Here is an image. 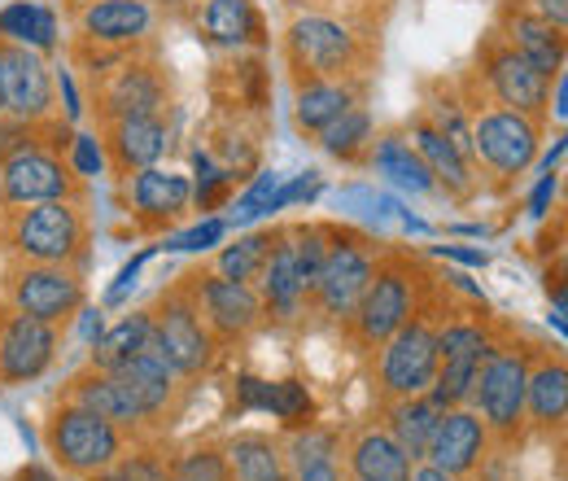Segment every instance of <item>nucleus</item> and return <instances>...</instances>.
I'll return each instance as SVG.
<instances>
[{
	"instance_id": "obj_40",
	"label": "nucleus",
	"mask_w": 568,
	"mask_h": 481,
	"mask_svg": "<svg viewBox=\"0 0 568 481\" xmlns=\"http://www.w3.org/2000/svg\"><path fill=\"white\" fill-rule=\"evenodd\" d=\"M333 455H337V433H333V429H320V424H302V429L293 433L284 460L293 464V473H302V469L324 464V460H333Z\"/></svg>"
},
{
	"instance_id": "obj_28",
	"label": "nucleus",
	"mask_w": 568,
	"mask_h": 481,
	"mask_svg": "<svg viewBox=\"0 0 568 481\" xmlns=\"http://www.w3.org/2000/svg\"><path fill=\"white\" fill-rule=\"evenodd\" d=\"M236 394H241V408L245 412H272L276 420L302 429L311 424L315 415V399L302 381H258V377H241L236 381Z\"/></svg>"
},
{
	"instance_id": "obj_26",
	"label": "nucleus",
	"mask_w": 568,
	"mask_h": 481,
	"mask_svg": "<svg viewBox=\"0 0 568 481\" xmlns=\"http://www.w3.org/2000/svg\"><path fill=\"white\" fill-rule=\"evenodd\" d=\"M202 36L211 40L214 49H263L267 44V27H263V13L254 9V0H206L202 18H197Z\"/></svg>"
},
{
	"instance_id": "obj_4",
	"label": "nucleus",
	"mask_w": 568,
	"mask_h": 481,
	"mask_svg": "<svg viewBox=\"0 0 568 481\" xmlns=\"http://www.w3.org/2000/svg\"><path fill=\"white\" fill-rule=\"evenodd\" d=\"M284 49H288V67L297 70V83L355 79L358 62H363L355 31L346 22H337V18H324V13L297 18L288 27V36H284Z\"/></svg>"
},
{
	"instance_id": "obj_8",
	"label": "nucleus",
	"mask_w": 568,
	"mask_h": 481,
	"mask_svg": "<svg viewBox=\"0 0 568 481\" xmlns=\"http://www.w3.org/2000/svg\"><path fill=\"white\" fill-rule=\"evenodd\" d=\"M49 451L74 478H97L114 460H123V429L92 415L79 403H62V412L49 424Z\"/></svg>"
},
{
	"instance_id": "obj_42",
	"label": "nucleus",
	"mask_w": 568,
	"mask_h": 481,
	"mask_svg": "<svg viewBox=\"0 0 568 481\" xmlns=\"http://www.w3.org/2000/svg\"><path fill=\"white\" fill-rule=\"evenodd\" d=\"M281 184H284L281 171H258V180L232 202V214H227L223 223H254L258 214H267V207H272V198H276Z\"/></svg>"
},
{
	"instance_id": "obj_16",
	"label": "nucleus",
	"mask_w": 568,
	"mask_h": 481,
	"mask_svg": "<svg viewBox=\"0 0 568 481\" xmlns=\"http://www.w3.org/2000/svg\"><path fill=\"white\" fill-rule=\"evenodd\" d=\"M58 324H44L9 307L0 315V385H27L44 377L58 359Z\"/></svg>"
},
{
	"instance_id": "obj_43",
	"label": "nucleus",
	"mask_w": 568,
	"mask_h": 481,
	"mask_svg": "<svg viewBox=\"0 0 568 481\" xmlns=\"http://www.w3.org/2000/svg\"><path fill=\"white\" fill-rule=\"evenodd\" d=\"M193 167H197V189H193V198H197V207L202 210H214L232 189H236V176L227 171V167H214L211 153H193Z\"/></svg>"
},
{
	"instance_id": "obj_49",
	"label": "nucleus",
	"mask_w": 568,
	"mask_h": 481,
	"mask_svg": "<svg viewBox=\"0 0 568 481\" xmlns=\"http://www.w3.org/2000/svg\"><path fill=\"white\" fill-rule=\"evenodd\" d=\"M525 9H534V13H542L547 22H556V27H565L568 22V0H520Z\"/></svg>"
},
{
	"instance_id": "obj_54",
	"label": "nucleus",
	"mask_w": 568,
	"mask_h": 481,
	"mask_svg": "<svg viewBox=\"0 0 568 481\" xmlns=\"http://www.w3.org/2000/svg\"><path fill=\"white\" fill-rule=\"evenodd\" d=\"M565 101H568V83H565V74H556V106H551L556 123H565Z\"/></svg>"
},
{
	"instance_id": "obj_24",
	"label": "nucleus",
	"mask_w": 568,
	"mask_h": 481,
	"mask_svg": "<svg viewBox=\"0 0 568 481\" xmlns=\"http://www.w3.org/2000/svg\"><path fill=\"white\" fill-rule=\"evenodd\" d=\"M568 415V363L560 354H538L529 359V377H525V420H534L538 429H565Z\"/></svg>"
},
{
	"instance_id": "obj_36",
	"label": "nucleus",
	"mask_w": 568,
	"mask_h": 481,
	"mask_svg": "<svg viewBox=\"0 0 568 481\" xmlns=\"http://www.w3.org/2000/svg\"><path fill=\"white\" fill-rule=\"evenodd\" d=\"M149 333H153L149 311H136V315L119 320L114 329H105V333L92 342V368H101V372H119V368H128L144 345H149Z\"/></svg>"
},
{
	"instance_id": "obj_58",
	"label": "nucleus",
	"mask_w": 568,
	"mask_h": 481,
	"mask_svg": "<svg viewBox=\"0 0 568 481\" xmlns=\"http://www.w3.org/2000/svg\"><path fill=\"white\" fill-rule=\"evenodd\" d=\"M0 114H4V92H0Z\"/></svg>"
},
{
	"instance_id": "obj_57",
	"label": "nucleus",
	"mask_w": 568,
	"mask_h": 481,
	"mask_svg": "<svg viewBox=\"0 0 568 481\" xmlns=\"http://www.w3.org/2000/svg\"><path fill=\"white\" fill-rule=\"evenodd\" d=\"M67 4H74V9H83V4H92V0H67Z\"/></svg>"
},
{
	"instance_id": "obj_1",
	"label": "nucleus",
	"mask_w": 568,
	"mask_h": 481,
	"mask_svg": "<svg viewBox=\"0 0 568 481\" xmlns=\"http://www.w3.org/2000/svg\"><path fill=\"white\" fill-rule=\"evenodd\" d=\"M529 359L534 350L516 342H495L481 359L477 385L468 408L481 415V424L490 429V438L498 442H516L525 429V377H529Z\"/></svg>"
},
{
	"instance_id": "obj_51",
	"label": "nucleus",
	"mask_w": 568,
	"mask_h": 481,
	"mask_svg": "<svg viewBox=\"0 0 568 481\" xmlns=\"http://www.w3.org/2000/svg\"><path fill=\"white\" fill-rule=\"evenodd\" d=\"M297 481H342V469H337V460H324V464H311V469H302Z\"/></svg>"
},
{
	"instance_id": "obj_20",
	"label": "nucleus",
	"mask_w": 568,
	"mask_h": 481,
	"mask_svg": "<svg viewBox=\"0 0 568 481\" xmlns=\"http://www.w3.org/2000/svg\"><path fill=\"white\" fill-rule=\"evenodd\" d=\"M193 202V184L189 176L180 171H166V167H144L132 171V184H128V210L141 228H166L171 219H180Z\"/></svg>"
},
{
	"instance_id": "obj_39",
	"label": "nucleus",
	"mask_w": 568,
	"mask_h": 481,
	"mask_svg": "<svg viewBox=\"0 0 568 481\" xmlns=\"http://www.w3.org/2000/svg\"><path fill=\"white\" fill-rule=\"evenodd\" d=\"M272 241H276V228H272V232H250V237H241L236 245H223L219 259H214V272L227 275V280H241V284H254V275L263 268Z\"/></svg>"
},
{
	"instance_id": "obj_46",
	"label": "nucleus",
	"mask_w": 568,
	"mask_h": 481,
	"mask_svg": "<svg viewBox=\"0 0 568 481\" xmlns=\"http://www.w3.org/2000/svg\"><path fill=\"white\" fill-rule=\"evenodd\" d=\"M223 232H227V223H223V219H206V223H197V228H189V232L171 237V241H166V250H211V245L223 241Z\"/></svg>"
},
{
	"instance_id": "obj_5",
	"label": "nucleus",
	"mask_w": 568,
	"mask_h": 481,
	"mask_svg": "<svg viewBox=\"0 0 568 481\" xmlns=\"http://www.w3.org/2000/svg\"><path fill=\"white\" fill-rule=\"evenodd\" d=\"M372 268H376V245L355 228L333 223V245H328V259L320 268L315 289L306 293V307L315 315L346 320L355 311V302L363 298L367 280H372Z\"/></svg>"
},
{
	"instance_id": "obj_23",
	"label": "nucleus",
	"mask_w": 568,
	"mask_h": 481,
	"mask_svg": "<svg viewBox=\"0 0 568 481\" xmlns=\"http://www.w3.org/2000/svg\"><path fill=\"white\" fill-rule=\"evenodd\" d=\"M79 27H83L88 44L128 49V44L149 36L153 9H149V0H92V4H83Z\"/></svg>"
},
{
	"instance_id": "obj_9",
	"label": "nucleus",
	"mask_w": 568,
	"mask_h": 481,
	"mask_svg": "<svg viewBox=\"0 0 568 481\" xmlns=\"http://www.w3.org/2000/svg\"><path fill=\"white\" fill-rule=\"evenodd\" d=\"M83 193L74 167L58 149H22L0 158V207L22 210L40 207V202H74Z\"/></svg>"
},
{
	"instance_id": "obj_17",
	"label": "nucleus",
	"mask_w": 568,
	"mask_h": 481,
	"mask_svg": "<svg viewBox=\"0 0 568 481\" xmlns=\"http://www.w3.org/2000/svg\"><path fill=\"white\" fill-rule=\"evenodd\" d=\"M0 92H4V114L44 123L53 119V70L36 49L0 44Z\"/></svg>"
},
{
	"instance_id": "obj_33",
	"label": "nucleus",
	"mask_w": 568,
	"mask_h": 481,
	"mask_svg": "<svg viewBox=\"0 0 568 481\" xmlns=\"http://www.w3.org/2000/svg\"><path fill=\"white\" fill-rule=\"evenodd\" d=\"M351 473L355 481H407L412 460L389 433L367 429L351 442Z\"/></svg>"
},
{
	"instance_id": "obj_12",
	"label": "nucleus",
	"mask_w": 568,
	"mask_h": 481,
	"mask_svg": "<svg viewBox=\"0 0 568 481\" xmlns=\"http://www.w3.org/2000/svg\"><path fill=\"white\" fill-rule=\"evenodd\" d=\"M486 350H490V333L481 320H446L437 329V377L428 394L442 408H468Z\"/></svg>"
},
{
	"instance_id": "obj_27",
	"label": "nucleus",
	"mask_w": 568,
	"mask_h": 481,
	"mask_svg": "<svg viewBox=\"0 0 568 481\" xmlns=\"http://www.w3.org/2000/svg\"><path fill=\"white\" fill-rule=\"evenodd\" d=\"M119 377H123V385L132 390V399L141 403L149 420H158V415H162L166 408H171V403H175V385H180V372L166 363V354L158 350L153 333H149V345H144L141 354H136L128 368H119Z\"/></svg>"
},
{
	"instance_id": "obj_37",
	"label": "nucleus",
	"mask_w": 568,
	"mask_h": 481,
	"mask_svg": "<svg viewBox=\"0 0 568 481\" xmlns=\"http://www.w3.org/2000/svg\"><path fill=\"white\" fill-rule=\"evenodd\" d=\"M284 237H288V250H293L297 284H302V293H311L324 259H328V245H333V223H293V228H284Z\"/></svg>"
},
{
	"instance_id": "obj_34",
	"label": "nucleus",
	"mask_w": 568,
	"mask_h": 481,
	"mask_svg": "<svg viewBox=\"0 0 568 481\" xmlns=\"http://www.w3.org/2000/svg\"><path fill=\"white\" fill-rule=\"evenodd\" d=\"M223 460H227V473L232 481H288L284 473V451L263 438V433H241L223 447Z\"/></svg>"
},
{
	"instance_id": "obj_50",
	"label": "nucleus",
	"mask_w": 568,
	"mask_h": 481,
	"mask_svg": "<svg viewBox=\"0 0 568 481\" xmlns=\"http://www.w3.org/2000/svg\"><path fill=\"white\" fill-rule=\"evenodd\" d=\"M149 254H153V250H144L141 259H132V263H128V268L119 272V284L110 289V298H105V302H123V293H128V289L136 284V272H141V268H144V259H149Z\"/></svg>"
},
{
	"instance_id": "obj_31",
	"label": "nucleus",
	"mask_w": 568,
	"mask_h": 481,
	"mask_svg": "<svg viewBox=\"0 0 568 481\" xmlns=\"http://www.w3.org/2000/svg\"><path fill=\"white\" fill-rule=\"evenodd\" d=\"M442 403L433 399V394H412V399H394L389 403V438L407 451V460L412 464H420L428 455V442H433V433H437V420H442Z\"/></svg>"
},
{
	"instance_id": "obj_11",
	"label": "nucleus",
	"mask_w": 568,
	"mask_h": 481,
	"mask_svg": "<svg viewBox=\"0 0 568 481\" xmlns=\"http://www.w3.org/2000/svg\"><path fill=\"white\" fill-rule=\"evenodd\" d=\"M184 280H189V293L197 302L202 324L211 329L214 345L245 342L263 324V302H258V289L254 284L227 280V275L219 272H193L184 275Z\"/></svg>"
},
{
	"instance_id": "obj_10",
	"label": "nucleus",
	"mask_w": 568,
	"mask_h": 481,
	"mask_svg": "<svg viewBox=\"0 0 568 481\" xmlns=\"http://www.w3.org/2000/svg\"><path fill=\"white\" fill-rule=\"evenodd\" d=\"M538 140H542V123L529 119V114H516V110H503V106H486L477 110V123H473V158L490 171V176H525L529 162L538 158Z\"/></svg>"
},
{
	"instance_id": "obj_6",
	"label": "nucleus",
	"mask_w": 568,
	"mask_h": 481,
	"mask_svg": "<svg viewBox=\"0 0 568 481\" xmlns=\"http://www.w3.org/2000/svg\"><path fill=\"white\" fill-rule=\"evenodd\" d=\"M149 320H153V342H158V350L166 354V363L180 377H202L214 363V338L211 329L202 324V315H197L189 280L171 284L158 298V307L149 311Z\"/></svg>"
},
{
	"instance_id": "obj_55",
	"label": "nucleus",
	"mask_w": 568,
	"mask_h": 481,
	"mask_svg": "<svg viewBox=\"0 0 568 481\" xmlns=\"http://www.w3.org/2000/svg\"><path fill=\"white\" fill-rule=\"evenodd\" d=\"M13 481H58V478H53L49 469H40V464H31V469H22V473H18V478H13Z\"/></svg>"
},
{
	"instance_id": "obj_45",
	"label": "nucleus",
	"mask_w": 568,
	"mask_h": 481,
	"mask_svg": "<svg viewBox=\"0 0 568 481\" xmlns=\"http://www.w3.org/2000/svg\"><path fill=\"white\" fill-rule=\"evenodd\" d=\"M71 167L74 176H101L105 171V144L88 132L71 137Z\"/></svg>"
},
{
	"instance_id": "obj_13",
	"label": "nucleus",
	"mask_w": 568,
	"mask_h": 481,
	"mask_svg": "<svg viewBox=\"0 0 568 481\" xmlns=\"http://www.w3.org/2000/svg\"><path fill=\"white\" fill-rule=\"evenodd\" d=\"M4 284H9V307L44 324H67L83 311V280L62 263H18L9 268Z\"/></svg>"
},
{
	"instance_id": "obj_29",
	"label": "nucleus",
	"mask_w": 568,
	"mask_h": 481,
	"mask_svg": "<svg viewBox=\"0 0 568 481\" xmlns=\"http://www.w3.org/2000/svg\"><path fill=\"white\" fill-rule=\"evenodd\" d=\"M412 144H416V153L425 158V167L433 171V180H437L446 193L468 198V193L477 189V180H473V162H468L450 140L442 137L428 119H416V123H412Z\"/></svg>"
},
{
	"instance_id": "obj_3",
	"label": "nucleus",
	"mask_w": 568,
	"mask_h": 481,
	"mask_svg": "<svg viewBox=\"0 0 568 481\" xmlns=\"http://www.w3.org/2000/svg\"><path fill=\"white\" fill-rule=\"evenodd\" d=\"M416 284H420V280H416L407 259H398V254H394V259H376L363 298L355 302V311L346 315L351 338H355L358 345H367V350H376L389 333H398V329L420 311Z\"/></svg>"
},
{
	"instance_id": "obj_48",
	"label": "nucleus",
	"mask_w": 568,
	"mask_h": 481,
	"mask_svg": "<svg viewBox=\"0 0 568 481\" xmlns=\"http://www.w3.org/2000/svg\"><path fill=\"white\" fill-rule=\"evenodd\" d=\"M551 202H556V176H542V180H538V189H534V198H529V214H534V219H542Z\"/></svg>"
},
{
	"instance_id": "obj_32",
	"label": "nucleus",
	"mask_w": 568,
	"mask_h": 481,
	"mask_svg": "<svg viewBox=\"0 0 568 481\" xmlns=\"http://www.w3.org/2000/svg\"><path fill=\"white\" fill-rule=\"evenodd\" d=\"M0 44L49 53L58 44V13L40 0H13L0 9Z\"/></svg>"
},
{
	"instance_id": "obj_2",
	"label": "nucleus",
	"mask_w": 568,
	"mask_h": 481,
	"mask_svg": "<svg viewBox=\"0 0 568 481\" xmlns=\"http://www.w3.org/2000/svg\"><path fill=\"white\" fill-rule=\"evenodd\" d=\"M9 250L22 263H62L79 268L88 259V214L79 202L22 207L9 228Z\"/></svg>"
},
{
	"instance_id": "obj_14",
	"label": "nucleus",
	"mask_w": 568,
	"mask_h": 481,
	"mask_svg": "<svg viewBox=\"0 0 568 481\" xmlns=\"http://www.w3.org/2000/svg\"><path fill=\"white\" fill-rule=\"evenodd\" d=\"M481 74H486V88L503 110H516V114H529L538 123H547V88L551 79L542 70H534L498 31H490V40L481 44Z\"/></svg>"
},
{
	"instance_id": "obj_30",
	"label": "nucleus",
	"mask_w": 568,
	"mask_h": 481,
	"mask_svg": "<svg viewBox=\"0 0 568 481\" xmlns=\"http://www.w3.org/2000/svg\"><path fill=\"white\" fill-rule=\"evenodd\" d=\"M351 106H358L355 79H315V83H297V128L306 137H320L333 119H342Z\"/></svg>"
},
{
	"instance_id": "obj_21",
	"label": "nucleus",
	"mask_w": 568,
	"mask_h": 481,
	"mask_svg": "<svg viewBox=\"0 0 568 481\" xmlns=\"http://www.w3.org/2000/svg\"><path fill=\"white\" fill-rule=\"evenodd\" d=\"M105 158L119 176H132L144 167H158L162 153L171 149V132L162 123V114H149V119H114L105 123Z\"/></svg>"
},
{
	"instance_id": "obj_19",
	"label": "nucleus",
	"mask_w": 568,
	"mask_h": 481,
	"mask_svg": "<svg viewBox=\"0 0 568 481\" xmlns=\"http://www.w3.org/2000/svg\"><path fill=\"white\" fill-rule=\"evenodd\" d=\"M498 36H503L529 67L542 70L547 79L565 74V27L547 22L542 13L525 9L520 0L503 9V27H498Z\"/></svg>"
},
{
	"instance_id": "obj_7",
	"label": "nucleus",
	"mask_w": 568,
	"mask_h": 481,
	"mask_svg": "<svg viewBox=\"0 0 568 481\" xmlns=\"http://www.w3.org/2000/svg\"><path fill=\"white\" fill-rule=\"evenodd\" d=\"M376 385L381 394L394 399H412L428 394L433 377H437V329L428 324L425 311H416L398 333H389L376 345Z\"/></svg>"
},
{
	"instance_id": "obj_38",
	"label": "nucleus",
	"mask_w": 568,
	"mask_h": 481,
	"mask_svg": "<svg viewBox=\"0 0 568 481\" xmlns=\"http://www.w3.org/2000/svg\"><path fill=\"white\" fill-rule=\"evenodd\" d=\"M320 144H324V153H333V158H342V162H358L363 149H372V119H367V110H363V106H351L342 119H333V123L320 132Z\"/></svg>"
},
{
	"instance_id": "obj_53",
	"label": "nucleus",
	"mask_w": 568,
	"mask_h": 481,
	"mask_svg": "<svg viewBox=\"0 0 568 481\" xmlns=\"http://www.w3.org/2000/svg\"><path fill=\"white\" fill-rule=\"evenodd\" d=\"M407 481H455V478H446L442 469H433L428 460H420V464H412V473H407Z\"/></svg>"
},
{
	"instance_id": "obj_15",
	"label": "nucleus",
	"mask_w": 568,
	"mask_h": 481,
	"mask_svg": "<svg viewBox=\"0 0 568 481\" xmlns=\"http://www.w3.org/2000/svg\"><path fill=\"white\" fill-rule=\"evenodd\" d=\"M97 83V119L114 123V119H149L162 114L166 106V79L153 62L123 58L114 70H105Z\"/></svg>"
},
{
	"instance_id": "obj_25",
	"label": "nucleus",
	"mask_w": 568,
	"mask_h": 481,
	"mask_svg": "<svg viewBox=\"0 0 568 481\" xmlns=\"http://www.w3.org/2000/svg\"><path fill=\"white\" fill-rule=\"evenodd\" d=\"M258 302H263V315H272V320H297L302 315V307H306V293H302V284H297V272H293V250H288V237H284V228H276V241H272V250H267V259H263V268H258Z\"/></svg>"
},
{
	"instance_id": "obj_44",
	"label": "nucleus",
	"mask_w": 568,
	"mask_h": 481,
	"mask_svg": "<svg viewBox=\"0 0 568 481\" xmlns=\"http://www.w3.org/2000/svg\"><path fill=\"white\" fill-rule=\"evenodd\" d=\"M227 79H232V101L236 106H245V110H263L267 106V70H263L258 58L236 62L227 70Z\"/></svg>"
},
{
	"instance_id": "obj_52",
	"label": "nucleus",
	"mask_w": 568,
	"mask_h": 481,
	"mask_svg": "<svg viewBox=\"0 0 568 481\" xmlns=\"http://www.w3.org/2000/svg\"><path fill=\"white\" fill-rule=\"evenodd\" d=\"M437 254H450V259H459V263H468V268H486V263H490L481 250H459V245H437Z\"/></svg>"
},
{
	"instance_id": "obj_22",
	"label": "nucleus",
	"mask_w": 568,
	"mask_h": 481,
	"mask_svg": "<svg viewBox=\"0 0 568 481\" xmlns=\"http://www.w3.org/2000/svg\"><path fill=\"white\" fill-rule=\"evenodd\" d=\"M67 403H79V408H88L92 415H101V420H110L114 429H141L144 420V408L132 399V390L123 385V377L119 372H101V368H88V372H79L71 381V390H67Z\"/></svg>"
},
{
	"instance_id": "obj_56",
	"label": "nucleus",
	"mask_w": 568,
	"mask_h": 481,
	"mask_svg": "<svg viewBox=\"0 0 568 481\" xmlns=\"http://www.w3.org/2000/svg\"><path fill=\"white\" fill-rule=\"evenodd\" d=\"M97 481H128V478H123V473H119V469H114V464H110V469H105V473H97Z\"/></svg>"
},
{
	"instance_id": "obj_47",
	"label": "nucleus",
	"mask_w": 568,
	"mask_h": 481,
	"mask_svg": "<svg viewBox=\"0 0 568 481\" xmlns=\"http://www.w3.org/2000/svg\"><path fill=\"white\" fill-rule=\"evenodd\" d=\"M53 88L62 92V106H67V123H79L83 106H79V88H74V74H71V70L58 67V74H53Z\"/></svg>"
},
{
	"instance_id": "obj_35",
	"label": "nucleus",
	"mask_w": 568,
	"mask_h": 481,
	"mask_svg": "<svg viewBox=\"0 0 568 481\" xmlns=\"http://www.w3.org/2000/svg\"><path fill=\"white\" fill-rule=\"evenodd\" d=\"M372 167L381 176H389L398 189H412V193H433L437 189V180H433V171L425 167V158L416 153V144H407L398 132L372 140Z\"/></svg>"
},
{
	"instance_id": "obj_41",
	"label": "nucleus",
	"mask_w": 568,
	"mask_h": 481,
	"mask_svg": "<svg viewBox=\"0 0 568 481\" xmlns=\"http://www.w3.org/2000/svg\"><path fill=\"white\" fill-rule=\"evenodd\" d=\"M166 473H171V481H232L227 460H223V447H197V451L180 455Z\"/></svg>"
},
{
	"instance_id": "obj_18",
	"label": "nucleus",
	"mask_w": 568,
	"mask_h": 481,
	"mask_svg": "<svg viewBox=\"0 0 568 481\" xmlns=\"http://www.w3.org/2000/svg\"><path fill=\"white\" fill-rule=\"evenodd\" d=\"M490 451V429L481 424V415L473 408H446L437 420V433L428 442V464L442 469L446 478H473L477 464L486 460Z\"/></svg>"
}]
</instances>
